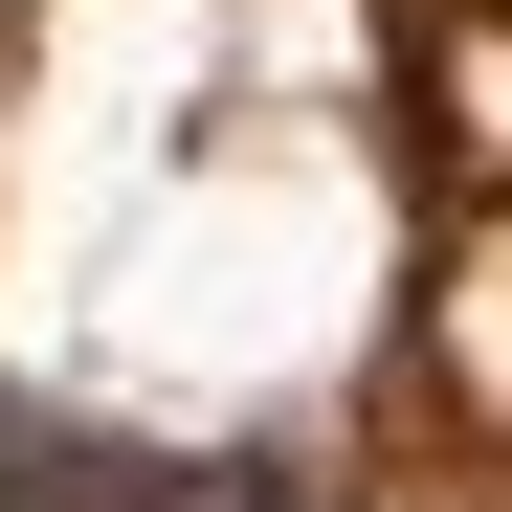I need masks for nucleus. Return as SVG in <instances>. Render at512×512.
Masks as SVG:
<instances>
[{"instance_id": "obj_1", "label": "nucleus", "mask_w": 512, "mask_h": 512, "mask_svg": "<svg viewBox=\"0 0 512 512\" xmlns=\"http://www.w3.org/2000/svg\"><path fill=\"white\" fill-rule=\"evenodd\" d=\"M134 490V446H112V423H45L23 379H0V512H112Z\"/></svg>"}]
</instances>
